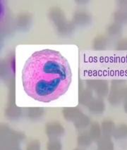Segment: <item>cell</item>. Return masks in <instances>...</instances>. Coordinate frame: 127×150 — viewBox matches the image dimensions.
Masks as SVG:
<instances>
[{"instance_id": "1", "label": "cell", "mask_w": 127, "mask_h": 150, "mask_svg": "<svg viewBox=\"0 0 127 150\" xmlns=\"http://www.w3.org/2000/svg\"><path fill=\"white\" fill-rule=\"evenodd\" d=\"M22 73L24 90L31 97L43 102L64 95L71 82L69 63L55 50L35 52L26 62Z\"/></svg>"}, {"instance_id": "2", "label": "cell", "mask_w": 127, "mask_h": 150, "mask_svg": "<svg viewBox=\"0 0 127 150\" xmlns=\"http://www.w3.org/2000/svg\"><path fill=\"white\" fill-rule=\"evenodd\" d=\"M124 5L121 6V9L119 10L115 15V18L117 21L120 23H127V2L125 1Z\"/></svg>"}, {"instance_id": "3", "label": "cell", "mask_w": 127, "mask_h": 150, "mask_svg": "<svg viewBox=\"0 0 127 150\" xmlns=\"http://www.w3.org/2000/svg\"><path fill=\"white\" fill-rule=\"evenodd\" d=\"M108 31L110 35H119V33H121V27L117 23L112 24V25H111L109 27Z\"/></svg>"}, {"instance_id": "4", "label": "cell", "mask_w": 127, "mask_h": 150, "mask_svg": "<svg viewBox=\"0 0 127 150\" xmlns=\"http://www.w3.org/2000/svg\"><path fill=\"white\" fill-rule=\"evenodd\" d=\"M106 45V40L104 38H99V40L97 41V48L99 50H102V49H105Z\"/></svg>"}, {"instance_id": "5", "label": "cell", "mask_w": 127, "mask_h": 150, "mask_svg": "<svg viewBox=\"0 0 127 150\" xmlns=\"http://www.w3.org/2000/svg\"><path fill=\"white\" fill-rule=\"evenodd\" d=\"M118 50H127V40L120 41L117 45Z\"/></svg>"}]
</instances>
